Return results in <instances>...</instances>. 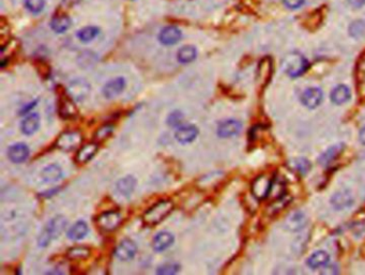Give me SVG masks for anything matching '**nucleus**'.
Masks as SVG:
<instances>
[{
    "mask_svg": "<svg viewBox=\"0 0 365 275\" xmlns=\"http://www.w3.org/2000/svg\"><path fill=\"white\" fill-rule=\"evenodd\" d=\"M114 128H115V126L113 124H104L103 126H101L95 135L96 141L100 142V141L106 140L107 137L114 132Z\"/></svg>",
    "mask_w": 365,
    "mask_h": 275,
    "instance_id": "obj_36",
    "label": "nucleus"
},
{
    "mask_svg": "<svg viewBox=\"0 0 365 275\" xmlns=\"http://www.w3.org/2000/svg\"><path fill=\"white\" fill-rule=\"evenodd\" d=\"M29 157V148L26 144L18 143L8 149V158L15 164H21Z\"/></svg>",
    "mask_w": 365,
    "mask_h": 275,
    "instance_id": "obj_9",
    "label": "nucleus"
},
{
    "mask_svg": "<svg viewBox=\"0 0 365 275\" xmlns=\"http://www.w3.org/2000/svg\"><path fill=\"white\" fill-rule=\"evenodd\" d=\"M305 224H307V218H305L304 214L300 211H296L289 214L285 222L286 228L288 230L293 231V233H296V231H299L300 229H302L305 226Z\"/></svg>",
    "mask_w": 365,
    "mask_h": 275,
    "instance_id": "obj_17",
    "label": "nucleus"
},
{
    "mask_svg": "<svg viewBox=\"0 0 365 275\" xmlns=\"http://www.w3.org/2000/svg\"><path fill=\"white\" fill-rule=\"evenodd\" d=\"M242 128V124L240 121L235 119L225 120V121L221 122L217 127V135L222 139H228L240 133Z\"/></svg>",
    "mask_w": 365,
    "mask_h": 275,
    "instance_id": "obj_10",
    "label": "nucleus"
},
{
    "mask_svg": "<svg viewBox=\"0 0 365 275\" xmlns=\"http://www.w3.org/2000/svg\"><path fill=\"white\" fill-rule=\"evenodd\" d=\"M348 4L354 9H359L365 5V0H348Z\"/></svg>",
    "mask_w": 365,
    "mask_h": 275,
    "instance_id": "obj_39",
    "label": "nucleus"
},
{
    "mask_svg": "<svg viewBox=\"0 0 365 275\" xmlns=\"http://www.w3.org/2000/svg\"><path fill=\"white\" fill-rule=\"evenodd\" d=\"M121 221L122 218L120 213L117 211H108L102 213L97 219V224L101 230L110 233L120 226Z\"/></svg>",
    "mask_w": 365,
    "mask_h": 275,
    "instance_id": "obj_5",
    "label": "nucleus"
},
{
    "mask_svg": "<svg viewBox=\"0 0 365 275\" xmlns=\"http://www.w3.org/2000/svg\"><path fill=\"white\" fill-rule=\"evenodd\" d=\"M137 253V245L130 239H124L115 250V256L119 260L128 261L134 258Z\"/></svg>",
    "mask_w": 365,
    "mask_h": 275,
    "instance_id": "obj_8",
    "label": "nucleus"
},
{
    "mask_svg": "<svg viewBox=\"0 0 365 275\" xmlns=\"http://www.w3.org/2000/svg\"><path fill=\"white\" fill-rule=\"evenodd\" d=\"M78 0H63V4L66 5V6H71L73 4H75Z\"/></svg>",
    "mask_w": 365,
    "mask_h": 275,
    "instance_id": "obj_42",
    "label": "nucleus"
},
{
    "mask_svg": "<svg viewBox=\"0 0 365 275\" xmlns=\"http://www.w3.org/2000/svg\"><path fill=\"white\" fill-rule=\"evenodd\" d=\"M183 119V115L181 111L179 110H175L173 111V113L168 116V119H167V122L169 125L172 126H179L181 121Z\"/></svg>",
    "mask_w": 365,
    "mask_h": 275,
    "instance_id": "obj_37",
    "label": "nucleus"
},
{
    "mask_svg": "<svg viewBox=\"0 0 365 275\" xmlns=\"http://www.w3.org/2000/svg\"><path fill=\"white\" fill-rule=\"evenodd\" d=\"M182 33L180 29H178L174 26H169V27H165L164 29L161 30L159 34V40L164 45H174L176 43L181 40Z\"/></svg>",
    "mask_w": 365,
    "mask_h": 275,
    "instance_id": "obj_13",
    "label": "nucleus"
},
{
    "mask_svg": "<svg viewBox=\"0 0 365 275\" xmlns=\"http://www.w3.org/2000/svg\"><path fill=\"white\" fill-rule=\"evenodd\" d=\"M349 34L352 38L359 39L365 36V22L364 21H355L349 27Z\"/></svg>",
    "mask_w": 365,
    "mask_h": 275,
    "instance_id": "obj_32",
    "label": "nucleus"
},
{
    "mask_svg": "<svg viewBox=\"0 0 365 275\" xmlns=\"http://www.w3.org/2000/svg\"><path fill=\"white\" fill-rule=\"evenodd\" d=\"M99 32H100V30L98 27H92V26H89V27H85L78 32V38L82 42H90L95 38H97Z\"/></svg>",
    "mask_w": 365,
    "mask_h": 275,
    "instance_id": "obj_31",
    "label": "nucleus"
},
{
    "mask_svg": "<svg viewBox=\"0 0 365 275\" xmlns=\"http://www.w3.org/2000/svg\"><path fill=\"white\" fill-rule=\"evenodd\" d=\"M309 67V61L301 54L291 53L287 55L283 60V68L287 75L290 77H298L302 75Z\"/></svg>",
    "mask_w": 365,
    "mask_h": 275,
    "instance_id": "obj_3",
    "label": "nucleus"
},
{
    "mask_svg": "<svg viewBox=\"0 0 365 275\" xmlns=\"http://www.w3.org/2000/svg\"><path fill=\"white\" fill-rule=\"evenodd\" d=\"M283 3L287 9L296 10V9H299L304 5L305 0H283Z\"/></svg>",
    "mask_w": 365,
    "mask_h": 275,
    "instance_id": "obj_38",
    "label": "nucleus"
},
{
    "mask_svg": "<svg viewBox=\"0 0 365 275\" xmlns=\"http://www.w3.org/2000/svg\"><path fill=\"white\" fill-rule=\"evenodd\" d=\"M322 99H324V94H322V91L320 89L309 88L303 92L301 101L303 105H305L308 108H316L320 105Z\"/></svg>",
    "mask_w": 365,
    "mask_h": 275,
    "instance_id": "obj_12",
    "label": "nucleus"
},
{
    "mask_svg": "<svg viewBox=\"0 0 365 275\" xmlns=\"http://www.w3.org/2000/svg\"><path fill=\"white\" fill-rule=\"evenodd\" d=\"M291 165H293L294 169H296L301 175H307L309 171L311 170V167H312L310 161H308L307 159H302V158L301 159H296L291 163Z\"/></svg>",
    "mask_w": 365,
    "mask_h": 275,
    "instance_id": "obj_33",
    "label": "nucleus"
},
{
    "mask_svg": "<svg viewBox=\"0 0 365 275\" xmlns=\"http://www.w3.org/2000/svg\"><path fill=\"white\" fill-rule=\"evenodd\" d=\"M359 140H360L361 144L365 145V126L363 128H361L360 134H359Z\"/></svg>",
    "mask_w": 365,
    "mask_h": 275,
    "instance_id": "obj_41",
    "label": "nucleus"
},
{
    "mask_svg": "<svg viewBox=\"0 0 365 275\" xmlns=\"http://www.w3.org/2000/svg\"><path fill=\"white\" fill-rule=\"evenodd\" d=\"M351 92L350 89L345 85H339L331 92V100L334 104H344L347 101L350 100Z\"/></svg>",
    "mask_w": 365,
    "mask_h": 275,
    "instance_id": "obj_20",
    "label": "nucleus"
},
{
    "mask_svg": "<svg viewBox=\"0 0 365 275\" xmlns=\"http://www.w3.org/2000/svg\"><path fill=\"white\" fill-rule=\"evenodd\" d=\"M329 261H330V256L328 255V253L324 251H319L314 253L308 259V265L309 268L316 270L319 268H324L326 264H328Z\"/></svg>",
    "mask_w": 365,
    "mask_h": 275,
    "instance_id": "obj_23",
    "label": "nucleus"
},
{
    "mask_svg": "<svg viewBox=\"0 0 365 275\" xmlns=\"http://www.w3.org/2000/svg\"><path fill=\"white\" fill-rule=\"evenodd\" d=\"M78 114V110L73 103V100L69 97V99H63L60 104H59V115L63 119H69L74 117Z\"/></svg>",
    "mask_w": 365,
    "mask_h": 275,
    "instance_id": "obj_28",
    "label": "nucleus"
},
{
    "mask_svg": "<svg viewBox=\"0 0 365 275\" xmlns=\"http://www.w3.org/2000/svg\"><path fill=\"white\" fill-rule=\"evenodd\" d=\"M272 181L269 177L262 175L257 177L252 183V193L255 196V198L262 200L267 198L272 186Z\"/></svg>",
    "mask_w": 365,
    "mask_h": 275,
    "instance_id": "obj_7",
    "label": "nucleus"
},
{
    "mask_svg": "<svg viewBox=\"0 0 365 275\" xmlns=\"http://www.w3.org/2000/svg\"><path fill=\"white\" fill-rule=\"evenodd\" d=\"M353 203V196L349 191H339L332 196L331 204L336 210H343L349 208Z\"/></svg>",
    "mask_w": 365,
    "mask_h": 275,
    "instance_id": "obj_15",
    "label": "nucleus"
},
{
    "mask_svg": "<svg viewBox=\"0 0 365 275\" xmlns=\"http://www.w3.org/2000/svg\"><path fill=\"white\" fill-rule=\"evenodd\" d=\"M90 90V84L86 80L76 79L67 86V96L74 102H82L88 97Z\"/></svg>",
    "mask_w": 365,
    "mask_h": 275,
    "instance_id": "obj_4",
    "label": "nucleus"
},
{
    "mask_svg": "<svg viewBox=\"0 0 365 275\" xmlns=\"http://www.w3.org/2000/svg\"><path fill=\"white\" fill-rule=\"evenodd\" d=\"M66 256L69 257L70 259L76 260V259H85L90 256V250L86 246H74L71 247L66 253Z\"/></svg>",
    "mask_w": 365,
    "mask_h": 275,
    "instance_id": "obj_30",
    "label": "nucleus"
},
{
    "mask_svg": "<svg viewBox=\"0 0 365 275\" xmlns=\"http://www.w3.org/2000/svg\"><path fill=\"white\" fill-rule=\"evenodd\" d=\"M41 176H42V178H43L45 182L50 183V182H56V181H58V180H60L63 176V173H62V169L60 166L53 164V165L46 166L43 170H42Z\"/></svg>",
    "mask_w": 365,
    "mask_h": 275,
    "instance_id": "obj_21",
    "label": "nucleus"
},
{
    "mask_svg": "<svg viewBox=\"0 0 365 275\" xmlns=\"http://www.w3.org/2000/svg\"><path fill=\"white\" fill-rule=\"evenodd\" d=\"M45 0H25V7L32 13H40L44 9Z\"/></svg>",
    "mask_w": 365,
    "mask_h": 275,
    "instance_id": "obj_35",
    "label": "nucleus"
},
{
    "mask_svg": "<svg viewBox=\"0 0 365 275\" xmlns=\"http://www.w3.org/2000/svg\"><path fill=\"white\" fill-rule=\"evenodd\" d=\"M83 137L80 132H64L58 137L57 148L63 151H72L81 146Z\"/></svg>",
    "mask_w": 365,
    "mask_h": 275,
    "instance_id": "obj_6",
    "label": "nucleus"
},
{
    "mask_svg": "<svg viewBox=\"0 0 365 275\" xmlns=\"http://www.w3.org/2000/svg\"><path fill=\"white\" fill-rule=\"evenodd\" d=\"M71 20L69 16L66 15H57L50 22V27L57 33L65 32L67 29L71 27Z\"/></svg>",
    "mask_w": 365,
    "mask_h": 275,
    "instance_id": "obj_26",
    "label": "nucleus"
},
{
    "mask_svg": "<svg viewBox=\"0 0 365 275\" xmlns=\"http://www.w3.org/2000/svg\"><path fill=\"white\" fill-rule=\"evenodd\" d=\"M175 241V237L168 231H161L155 238L152 242V247L156 252H163L169 246H172Z\"/></svg>",
    "mask_w": 365,
    "mask_h": 275,
    "instance_id": "obj_16",
    "label": "nucleus"
},
{
    "mask_svg": "<svg viewBox=\"0 0 365 275\" xmlns=\"http://www.w3.org/2000/svg\"><path fill=\"white\" fill-rule=\"evenodd\" d=\"M36 105H37V101H35V102H31L28 106H25V107L21 110V114H26V113H28V111H29V110H30L33 106H36Z\"/></svg>",
    "mask_w": 365,
    "mask_h": 275,
    "instance_id": "obj_40",
    "label": "nucleus"
},
{
    "mask_svg": "<svg viewBox=\"0 0 365 275\" xmlns=\"http://www.w3.org/2000/svg\"><path fill=\"white\" fill-rule=\"evenodd\" d=\"M180 271V265L178 263H166L161 265L157 270L159 275H174Z\"/></svg>",
    "mask_w": 365,
    "mask_h": 275,
    "instance_id": "obj_34",
    "label": "nucleus"
},
{
    "mask_svg": "<svg viewBox=\"0 0 365 275\" xmlns=\"http://www.w3.org/2000/svg\"><path fill=\"white\" fill-rule=\"evenodd\" d=\"M99 146L97 143H89L87 145L83 146V147L79 150L78 154H76V162L81 163V164H84V163L89 162L95 154L98 152Z\"/></svg>",
    "mask_w": 365,
    "mask_h": 275,
    "instance_id": "obj_18",
    "label": "nucleus"
},
{
    "mask_svg": "<svg viewBox=\"0 0 365 275\" xmlns=\"http://www.w3.org/2000/svg\"><path fill=\"white\" fill-rule=\"evenodd\" d=\"M196 56H197L196 48L191 45H186L179 49L177 58L181 63H190V62L194 61Z\"/></svg>",
    "mask_w": 365,
    "mask_h": 275,
    "instance_id": "obj_29",
    "label": "nucleus"
},
{
    "mask_svg": "<svg viewBox=\"0 0 365 275\" xmlns=\"http://www.w3.org/2000/svg\"><path fill=\"white\" fill-rule=\"evenodd\" d=\"M88 234V225L86 222L79 221L67 231V237H69L73 241H78V240L83 239L86 237Z\"/></svg>",
    "mask_w": 365,
    "mask_h": 275,
    "instance_id": "obj_24",
    "label": "nucleus"
},
{
    "mask_svg": "<svg viewBox=\"0 0 365 275\" xmlns=\"http://www.w3.org/2000/svg\"><path fill=\"white\" fill-rule=\"evenodd\" d=\"M135 186H136V179L132 176L121 178L116 185L117 191L123 196H130L133 193Z\"/></svg>",
    "mask_w": 365,
    "mask_h": 275,
    "instance_id": "obj_22",
    "label": "nucleus"
},
{
    "mask_svg": "<svg viewBox=\"0 0 365 275\" xmlns=\"http://www.w3.org/2000/svg\"><path fill=\"white\" fill-rule=\"evenodd\" d=\"M343 149H344L343 144L335 145V146H333V147H331L319 158V164L322 166H327V165L331 164V163H332L337 158L338 154L342 152Z\"/></svg>",
    "mask_w": 365,
    "mask_h": 275,
    "instance_id": "obj_27",
    "label": "nucleus"
},
{
    "mask_svg": "<svg viewBox=\"0 0 365 275\" xmlns=\"http://www.w3.org/2000/svg\"><path fill=\"white\" fill-rule=\"evenodd\" d=\"M198 133V128L195 125H183L178 127V130L175 133V137L181 144H189L196 139Z\"/></svg>",
    "mask_w": 365,
    "mask_h": 275,
    "instance_id": "obj_14",
    "label": "nucleus"
},
{
    "mask_svg": "<svg viewBox=\"0 0 365 275\" xmlns=\"http://www.w3.org/2000/svg\"><path fill=\"white\" fill-rule=\"evenodd\" d=\"M67 225V220L62 216H57L50 220L45 228L42 230L38 238V244L41 247H46L53 240L60 236Z\"/></svg>",
    "mask_w": 365,
    "mask_h": 275,
    "instance_id": "obj_1",
    "label": "nucleus"
},
{
    "mask_svg": "<svg viewBox=\"0 0 365 275\" xmlns=\"http://www.w3.org/2000/svg\"><path fill=\"white\" fill-rule=\"evenodd\" d=\"M40 127V116L38 114H30L25 118L22 123L21 128L25 135L35 134Z\"/></svg>",
    "mask_w": 365,
    "mask_h": 275,
    "instance_id": "obj_19",
    "label": "nucleus"
},
{
    "mask_svg": "<svg viewBox=\"0 0 365 275\" xmlns=\"http://www.w3.org/2000/svg\"><path fill=\"white\" fill-rule=\"evenodd\" d=\"M125 88V81L123 77H116V79L107 82L102 92L106 99H114L118 97Z\"/></svg>",
    "mask_w": 365,
    "mask_h": 275,
    "instance_id": "obj_11",
    "label": "nucleus"
},
{
    "mask_svg": "<svg viewBox=\"0 0 365 275\" xmlns=\"http://www.w3.org/2000/svg\"><path fill=\"white\" fill-rule=\"evenodd\" d=\"M272 75V61L270 58L262 59L258 66V79L264 85H267Z\"/></svg>",
    "mask_w": 365,
    "mask_h": 275,
    "instance_id": "obj_25",
    "label": "nucleus"
},
{
    "mask_svg": "<svg viewBox=\"0 0 365 275\" xmlns=\"http://www.w3.org/2000/svg\"><path fill=\"white\" fill-rule=\"evenodd\" d=\"M174 209V203L171 200H161L145 212L142 221L149 226H154L162 222Z\"/></svg>",
    "mask_w": 365,
    "mask_h": 275,
    "instance_id": "obj_2",
    "label": "nucleus"
}]
</instances>
